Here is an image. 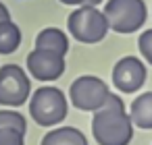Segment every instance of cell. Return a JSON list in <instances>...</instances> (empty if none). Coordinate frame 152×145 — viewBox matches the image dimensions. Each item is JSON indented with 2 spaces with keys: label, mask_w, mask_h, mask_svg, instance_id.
Listing matches in <instances>:
<instances>
[{
  "label": "cell",
  "mask_w": 152,
  "mask_h": 145,
  "mask_svg": "<svg viewBox=\"0 0 152 145\" xmlns=\"http://www.w3.org/2000/svg\"><path fill=\"white\" fill-rule=\"evenodd\" d=\"M0 126H11V128H19V131H27V120L21 112L17 110H0Z\"/></svg>",
  "instance_id": "4fadbf2b"
},
{
  "label": "cell",
  "mask_w": 152,
  "mask_h": 145,
  "mask_svg": "<svg viewBox=\"0 0 152 145\" xmlns=\"http://www.w3.org/2000/svg\"><path fill=\"white\" fill-rule=\"evenodd\" d=\"M63 4H67V6H81L83 4V0H61Z\"/></svg>",
  "instance_id": "e0dca14e"
},
{
  "label": "cell",
  "mask_w": 152,
  "mask_h": 145,
  "mask_svg": "<svg viewBox=\"0 0 152 145\" xmlns=\"http://www.w3.org/2000/svg\"><path fill=\"white\" fill-rule=\"evenodd\" d=\"M40 145H88V139L75 126H58L46 133Z\"/></svg>",
  "instance_id": "8fae6325"
},
{
  "label": "cell",
  "mask_w": 152,
  "mask_h": 145,
  "mask_svg": "<svg viewBox=\"0 0 152 145\" xmlns=\"http://www.w3.org/2000/svg\"><path fill=\"white\" fill-rule=\"evenodd\" d=\"M21 29L15 21L7 19V21H0V54L7 56L13 54L19 46H21Z\"/></svg>",
  "instance_id": "7c38bea8"
},
{
  "label": "cell",
  "mask_w": 152,
  "mask_h": 145,
  "mask_svg": "<svg viewBox=\"0 0 152 145\" xmlns=\"http://www.w3.org/2000/svg\"><path fill=\"white\" fill-rule=\"evenodd\" d=\"M92 135L98 145H129L133 139V122L125 112V104L117 93H108L100 110L92 118Z\"/></svg>",
  "instance_id": "6da1fadb"
},
{
  "label": "cell",
  "mask_w": 152,
  "mask_h": 145,
  "mask_svg": "<svg viewBox=\"0 0 152 145\" xmlns=\"http://www.w3.org/2000/svg\"><path fill=\"white\" fill-rule=\"evenodd\" d=\"M104 17L108 21V29L115 33H135L144 27L148 19V9L144 0H106Z\"/></svg>",
  "instance_id": "3957f363"
},
{
  "label": "cell",
  "mask_w": 152,
  "mask_h": 145,
  "mask_svg": "<svg viewBox=\"0 0 152 145\" xmlns=\"http://www.w3.org/2000/svg\"><path fill=\"white\" fill-rule=\"evenodd\" d=\"M110 89L108 85L96 75H81L69 87V102L73 108L83 112H96L106 102Z\"/></svg>",
  "instance_id": "5b68a950"
},
{
  "label": "cell",
  "mask_w": 152,
  "mask_h": 145,
  "mask_svg": "<svg viewBox=\"0 0 152 145\" xmlns=\"http://www.w3.org/2000/svg\"><path fill=\"white\" fill-rule=\"evenodd\" d=\"M129 118L137 128H152V91L140 93L129 106Z\"/></svg>",
  "instance_id": "30bf717a"
},
{
  "label": "cell",
  "mask_w": 152,
  "mask_h": 145,
  "mask_svg": "<svg viewBox=\"0 0 152 145\" xmlns=\"http://www.w3.org/2000/svg\"><path fill=\"white\" fill-rule=\"evenodd\" d=\"M102 2H104V0H83L86 6H100ZM83 4H81V6H83Z\"/></svg>",
  "instance_id": "ac0fdd59"
},
{
  "label": "cell",
  "mask_w": 152,
  "mask_h": 145,
  "mask_svg": "<svg viewBox=\"0 0 152 145\" xmlns=\"http://www.w3.org/2000/svg\"><path fill=\"white\" fill-rule=\"evenodd\" d=\"M7 19H11V13L4 6V2H0V21H7Z\"/></svg>",
  "instance_id": "2e32d148"
},
{
  "label": "cell",
  "mask_w": 152,
  "mask_h": 145,
  "mask_svg": "<svg viewBox=\"0 0 152 145\" xmlns=\"http://www.w3.org/2000/svg\"><path fill=\"white\" fill-rule=\"evenodd\" d=\"M67 29H69L71 38L81 44H98L110 31L104 13L98 6H86V4L77 6L69 15Z\"/></svg>",
  "instance_id": "277c9868"
},
{
  "label": "cell",
  "mask_w": 152,
  "mask_h": 145,
  "mask_svg": "<svg viewBox=\"0 0 152 145\" xmlns=\"http://www.w3.org/2000/svg\"><path fill=\"white\" fill-rule=\"evenodd\" d=\"M69 100L52 85H42L29 95V116L40 126H56L67 118Z\"/></svg>",
  "instance_id": "7a4b0ae2"
},
{
  "label": "cell",
  "mask_w": 152,
  "mask_h": 145,
  "mask_svg": "<svg viewBox=\"0 0 152 145\" xmlns=\"http://www.w3.org/2000/svg\"><path fill=\"white\" fill-rule=\"evenodd\" d=\"M148 77L146 64L137 56H123L113 66V85L121 93H135L144 87Z\"/></svg>",
  "instance_id": "52a82bcc"
},
{
  "label": "cell",
  "mask_w": 152,
  "mask_h": 145,
  "mask_svg": "<svg viewBox=\"0 0 152 145\" xmlns=\"http://www.w3.org/2000/svg\"><path fill=\"white\" fill-rule=\"evenodd\" d=\"M25 66H27V73L34 79L42 81V83H50V81H56V79L63 77V73H65V56L36 48V50H31L27 54Z\"/></svg>",
  "instance_id": "ba28073f"
},
{
  "label": "cell",
  "mask_w": 152,
  "mask_h": 145,
  "mask_svg": "<svg viewBox=\"0 0 152 145\" xmlns=\"http://www.w3.org/2000/svg\"><path fill=\"white\" fill-rule=\"evenodd\" d=\"M31 95V81L19 64L0 66V106L21 108Z\"/></svg>",
  "instance_id": "8992f818"
},
{
  "label": "cell",
  "mask_w": 152,
  "mask_h": 145,
  "mask_svg": "<svg viewBox=\"0 0 152 145\" xmlns=\"http://www.w3.org/2000/svg\"><path fill=\"white\" fill-rule=\"evenodd\" d=\"M36 48L61 54V56H67V52H69V38L58 27H44L38 33V38H36Z\"/></svg>",
  "instance_id": "9c48e42d"
},
{
  "label": "cell",
  "mask_w": 152,
  "mask_h": 145,
  "mask_svg": "<svg viewBox=\"0 0 152 145\" xmlns=\"http://www.w3.org/2000/svg\"><path fill=\"white\" fill-rule=\"evenodd\" d=\"M137 48H140L142 58L152 66V29H146L144 33H140V38H137Z\"/></svg>",
  "instance_id": "9a60e30c"
},
{
  "label": "cell",
  "mask_w": 152,
  "mask_h": 145,
  "mask_svg": "<svg viewBox=\"0 0 152 145\" xmlns=\"http://www.w3.org/2000/svg\"><path fill=\"white\" fill-rule=\"evenodd\" d=\"M0 145H25V133L11 126H0Z\"/></svg>",
  "instance_id": "5bb4252c"
}]
</instances>
